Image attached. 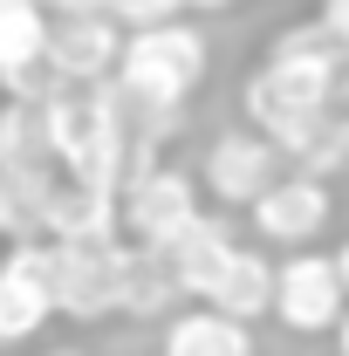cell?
I'll list each match as a JSON object with an SVG mask.
<instances>
[{
  "mask_svg": "<svg viewBox=\"0 0 349 356\" xmlns=\"http://www.w3.org/2000/svg\"><path fill=\"white\" fill-rule=\"evenodd\" d=\"M343 76H349V55L315 21L281 28L267 42V55L247 69V83H240V117H247V131H261L267 144H281L288 131H302L308 117L336 110Z\"/></svg>",
  "mask_w": 349,
  "mask_h": 356,
  "instance_id": "cell-1",
  "label": "cell"
},
{
  "mask_svg": "<svg viewBox=\"0 0 349 356\" xmlns=\"http://www.w3.org/2000/svg\"><path fill=\"white\" fill-rule=\"evenodd\" d=\"M206 28L192 21H165V28H144L124 35V62H117V96L131 110V131L144 151H158V137H172L178 110L199 96L206 83Z\"/></svg>",
  "mask_w": 349,
  "mask_h": 356,
  "instance_id": "cell-2",
  "label": "cell"
},
{
  "mask_svg": "<svg viewBox=\"0 0 349 356\" xmlns=\"http://www.w3.org/2000/svg\"><path fill=\"white\" fill-rule=\"evenodd\" d=\"M117 206H124V247H144V254H172L178 240L206 220L199 178L165 165V158L158 165H137L124 178V192H117Z\"/></svg>",
  "mask_w": 349,
  "mask_h": 356,
  "instance_id": "cell-3",
  "label": "cell"
},
{
  "mask_svg": "<svg viewBox=\"0 0 349 356\" xmlns=\"http://www.w3.org/2000/svg\"><path fill=\"white\" fill-rule=\"evenodd\" d=\"M349 315L343 274H336V254H288L274 261V322L295 329V336H336Z\"/></svg>",
  "mask_w": 349,
  "mask_h": 356,
  "instance_id": "cell-4",
  "label": "cell"
},
{
  "mask_svg": "<svg viewBox=\"0 0 349 356\" xmlns=\"http://www.w3.org/2000/svg\"><path fill=\"white\" fill-rule=\"evenodd\" d=\"M254 247H281V254H315L322 247V233H329V220H336V192L322 185V178H302V172H288V178H274L261 199H254Z\"/></svg>",
  "mask_w": 349,
  "mask_h": 356,
  "instance_id": "cell-5",
  "label": "cell"
},
{
  "mask_svg": "<svg viewBox=\"0 0 349 356\" xmlns=\"http://www.w3.org/2000/svg\"><path fill=\"white\" fill-rule=\"evenodd\" d=\"M274 178H288V158L267 144L261 131H219L213 144H206V165H199V192H213L219 206L233 213H254V199H261Z\"/></svg>",
  "mask_w": 349,
  "mask_h": 356,
  "instance_id": "cell-6",
  "label": "cell"
},
{
  "mask_svg": "<svg viewBox=\"0 0 349 356\" xmlns=\"http://www.w3.org/2000/svg\"><path fill=\"white\" fill-rule=\"evenodd\" d=\"M48 35H55V14L42 0H0V89L14 103H48L55 96Z\"/></svg>",
  "mask_w": 349,
  "mask_h": 356,
  "instance_id": "cell-7",
  "label": "cell"
},
{
  "mask_svg": "<svg viewBox=\"0 0 349 356\" xmlns=\"http://www.w3.org/2000/svg\"><path fill=\"white\" fill-rule=\"evenodd\" d=\"M55 315H69V322L124 315V240H110V247H55Z\"/></svg>",
  "mask_w": 349,
  "mask_h": 356,
  "instance_id": "cell-8",
  "label": "cell"
},
{
  "mask_svg": "<svg viewBox=\"0 0 349 356\" xmlns=\"http://www.w3.org/2000/svg\"><path fill=\"white\" fill-rule=\"evenodd\" d=\"M55 322V247H0V343H28Z\"/></svg>",
  "mask_w": 349,
  "mask_h": 356,
  "instance_id": "cell-9",
  "label": "cell"
},
{
  "mask_svg": "<svg viewBox=\"0 0 349 356\" xmlns=\"http://www.w3.org/2000/svg\"><path fill=\"white\" fill-rule=\"evenodd\" d=\"M117 62H124V28L110 14L55 21V35H48V76H55V89H110Z\"/></svg>",
  "mask_w": 349,
  "mask_h": 356,
  "instance_id": "cell-10",
  "label": "cell"
},
{
  "mask_svg": "<svg viewBox=\"0 0 349 356\" xmlns=\"http://www.w3.org/2000/svg\"><path fill=\"white\" fill-rule=\"evenodd\" d=\"M110 240H124V206H117V192L55 178V199H48V247H110Z\"/></svg>",
  "mask_w": 349,
  "mask_h": 356,
  "instance_id": "cell-11",
  "label": "cell"
},
{
  "mask_svg": "<svg viewBox=\"0 0 349 356\" xmlns=\"http://www.w3.org/2000/svg\"><path fill=\"white\" fill-rule=\"evenodd\" d=\"M247 240L233 233V220L226 213H206V220L192 226L185 240H178L172 254V281H178V295H192V302H213V288H219V274L233 267V254H240Z\"/></svg>",
  "mask_w": 349,
  "mask_h": 356,
  "instance_id": "cell-12",
  "label": "cell"
},
{
  "mask_svg": "<svg viewBox=\"0 0 349 356\" xmlns=\"http://www.w3.org/2000/svg\"><path fill=\"white\" fill-rule=\"evenodd\" d=\"M158 356H254V329L247 322H233V315L219 309H178L172 322H165V343H158Z\"/></svg>",
  "mask_w": 349,
  "mask_h": 356,
  "instance_id": "cell-13",
  "label": "cell"
},
{
  "mask_svg": "<svg viewBox=\"0 0 349 356\" xmlns=\"http://www.w3.org/2000/svg\"><path fill=\"white\" fill-rule=\"evenodd\" d=\"M62 172H0V247H42Z\"/></svg>",
  "mask_w": 349,
  "mask_h": 356,
  "instance_id": "cell-14",
  "label": "cell"
},
{
  "mask_svg": "<svg viewBox=\"0 0 349 356\" xmlns=\"http://www.w3.org/2000/svg\"><path fill=\"white\" fill-rule=\"evenodd\" d=\"M281 158H288V172H302V178H329L349 165V110L336 103V110H322V117H308L302 131H288L281 144H274Z\"/></svg>",
  "mask_w": 349,
  "mask_h": 356,
  "instance_id": "cell-15",
  "label": "cell"
},
{
  "mask_svg": "<svg viewBox=\"0 0 349 356\" xmlns=\"http://www.w3.org/2000/svg\"><path fill=\"white\" fill-rule=\"evenodd\" d=\"M199 309H219V315H233V322H247V329H254L261 315H274V261L247 240V247L233 254V267L219 274L213 302H199Z\"/></svg>",
  "mask_w": 349,
  "mask_h": 356,
  "instance_id": "cell-16",
  "label": "cell"
},
{
  "mask_svg": "<svg viewBox=\"0 0 349 356\" xmlns=\"http://www.w3.org/2000/svg\"><path fill=\"white\" fill-rule=\"evenodd\" d=\"M0 172H55L42 103H14V96L0 103Z\"/></svg>",
  "mask_w": 349,
  "mask_h": 356,
  "instance_id": "cell-17",
  "label": "cell"
},
{
  "mask_svg": "<svg viewBox=\"0 0 349 356\" xmlns=\"http://www.w3.org/2000/svg\"><path fill=\"white\" fill-rule=\"evenodd\" d=\"M178 281L165 254H144V247H124V315H165L172 322Z\"/></svg>",
  "mask_w": 349,
  "mask_h": 356,
  "instance_id": "cell-18",
  "label": "cell"
},
{
  "mask_svg": "<svg viewBox=\"0 0 349 356\" xmlns=\"http://www.w3.org/2000/svg\"><path fill=\"white\" fill-rule=\"evenodd\" d=\"M110 21H117L124 35H144V28L185 21V0H110Z\"/></svg>",
  "mask_w": 349,
  "mask_h": 356,
  "instance_id": "cell-19",
  "label": "cell"
},
{
  "mask_svg": "<svg viewBox=\"0 0 349 356\" xmlns=\"http://www.w3.org/2000/svg\"><path fill=\"white\" fill-rule=\"evenodd\" d=\"M315 28L349 55V0H322V7H315Z\"/></svg>",
  "mask_w": 349,
  "mask_h": 356,
  "instance_id": "cell-20",
  "label": "cell"
},
{
  "mask_svg": "<svg viewBox=\"0 0 349 356\" xmlns=\"http://www.w3.org/2000/svg\"><path fill=\"white\" fill-rule=\"evenodd\" d=\"M55 21H76V14H110V0H42Z\"/></svg>",
  "mask_w": 349,
  "mask_h": 356,
  "instance_id": "cell-21",
  "label": "cell"
},
{
  "mask_svg": "<svg viewBox=\"0 0 349 356\" xmlns=\"http://www.w3.org/2000/svg\"><path fill=\"white\" fill-rule=\"evenodd\" d=\"M226 7H240V0H185V14H226Z\"/></svg>",
  "mask_w": 349,
  "mask_h": 356,
  "instance_id": "cell-22",
  "label": "cell"
},
{
  "mask_svg": "<svg viewBox=\"0 0 349 356\" xmlns=\"http://www.w3.org/2000/svg\"><path fill=\"white\" fill-rule=\"evenodd\" d=\"M336 274H343V295H349V240L336 247Z\"/></svg>",
  "mask_w": 349,
  "mask_h": 356,
  "instance_id": "cell-23",
  "label": "cell"
},
{
  "mask_svg": "<svg viewBox=\"0 0 349 356\" xmlns=\"http://www.w3.org/2000/svg\"><path fill=\"white\" fill-rule=\"evenodd\" d=\"M336 356H349V315H343V329H336Z\"/></svg>",
  "mask_w": 349,
  "mask_h": 356,
  "instance_id": "cell-24",
  "label": "cell"
},
{
  "mask_svg": "<svg viewBox=\"0 0 349 356\" xmlns=\"http://www.w3.org/2000/svg\"><path fill=\"white\" fill-rule=\"evenodd\" d=\"M336 103H343V110H349V76H343V96H336Z\"/></svg>",
  "mask_w": 349,
  "mask_h": 356,
  "instance_id": "cell-25",
  "label": "cell"
},
{
  "mask_svg": "<svg viewBox=\"0 0 349 356\" xmlns=\"http://www.w3.org/2000/svg\"><path fill=\"white\" fill-rule=\"evenodd\" d=\"M48 356H83V350H48Z\"/></svg>",
  "mask_w": 349,
  "mask_h": 356,
  "instance_id": "cell-26",
  "label": "cell"
},
{
  "mask_svg": "<svg viewBox=\"0 0 349 356\" xmlns=\"http://www.w3.org/2000/svg\"><path fill=\"white\" fill-rule=\"evenodd\" d=\"M0 103H7V96H0Z\"/></svg>",
  "mask_w": 349,
  "mask_h": 356,
  "instance_id": "cell-27",
  "label": "cell"
}]
</instances>
